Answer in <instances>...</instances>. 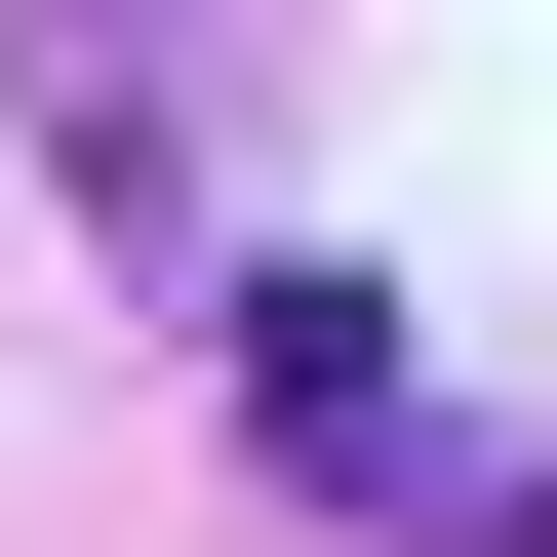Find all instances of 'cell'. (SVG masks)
<instances>
[{
	"label": "cell",
	"instance_id": "6da1fadb",
	"mask_svg": "<svg viewBox=\"0 0 557 557\" xmlns=\"http://www.w3.org/2000/svg\"><path fill=\"white\" fill-rule=\"evenodd\" d=\"M199 359H239V438L319 478L359 557H557V438H478V398L398 359V319H359L319 239H278V278H199Z\"/></svg>",
	"mask_w": 557,
	"mask_h": 557
},
{
	"label": "cell",
	"instance_id": "7a4b0ae2",
	"mask_svg": "<svg viewBox=\"0 0 557 557\" xmlns=\"http://www.w3.org/2000/svg\"><path fill=\"white\" fill-rule=\"evenodd\" d=\"M0 40H40V120H81L120 239H199V81H160V0H0Z\"/></svg>",
	"mask_w": 557,
	"mask_h": 557
}]
</instances>
